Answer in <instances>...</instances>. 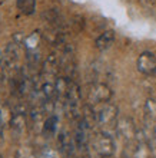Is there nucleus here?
Here are the masks:
<instances>
[{"label":"nucleus","instance_id":"nucleus-1","mask_svg":"<svg viewBox=\"0 0 156 158\" xmlns=\"http://www.w3.org/2000/svg\"><path fill=\"white\" fill-rule=\"evenodd\" d=\"M119 121V111L113 104L105 102L96 111V124L103 128H112Z\"/></svg>","mask_w":156,"mask_h":158},{"label":"nucleus","instance_id":"nucleus-2","mask_svg":"<svg viewBox=\"0 0 156 158\" xmlns=\"http://www.w3.org/2000/svg\"><path fill=\"white\" fill-rule=\"evenodd\" d=\"M86 96L89 104H105V102H109V99H110L112 91L105 83H90L86 89Z\"/></svg>","mask_w":156,"mask_h":158},{"label":"nucleus","instance_id":"nucleus-3","mask_svg":"<svg viewBox=\"0 0 156 158\" xmlns=\"http://www.w3.org/2000/svg\"><path fill=\"white\" fill-rule=\"evenodd\" d=\"M93 148L100 157L107 158L115 152V142L113 138L107 132H99L93 138Z\"/></svg>","mask_w":156,"mask_h":158},{"label":"nucleus","instance_id":"nucleus-4","mask_svg":"<svg viewBox=\"0 0 156 158\" xmlns=\"http://www.w3.org/2000/svg\"><path fill=\"white\" fill-rule=\"evenodd\" d=\"M138 71L143 75H153L156 73V55L152 52H143L139 55L136 62Z\"/></svg>","mask_w":156,"mask_h":158},{"label":"nucleus","instance_id":"nucleus-5","mask_svg":"<svg viewBox=\"0 0 156 158\" xmlns=\"http://www.w3.org/2000/svg\"><path fill=\"white\" fill-rule=\"evenodd\" d=\"M59 147H60V151L66 157H70L73 154L74 148H76V144H74V139L70 137L67 132H62L59 135Z\"/></svg>","mask_w":156,"mask_h":158},{"label":"nucleus","instance_id":"nucleus-6","mask_svg":"<svg viewBox=\"0 0 156 158\" xmlns=\"http://www.w3.org/2000/svg\"><path fill=\"white\" fill-rule=\"evenodd\" d=\"M115 42V32L113 30H105L94 42V46L98 50H106L109 49Z\"/></svg>","mask_w":156,"mask_h":158},{"label":"nucleus","instance_id":"nucleus-7","mask_svg":"<svg viewBox=\"0 0 156 158\" xmlns=\"http://www.w3.org/2000/svg\"><path fill=\"white\" fill-rule=\"evenodd\" d=\"M10 125L12 129L16 132H22L26 127V118H25V112L23 111H14L10 118Z\"/></svg>","mask_w":156,"mask_h":158},{"label":"nucleus","instance_id":"nucleus-8","mask_svg":"<svg viewBox=\"0 0 156 158\" xmlns=\"http://www.w3.org/2000/svg\"><path fill=\"white\" fill-rule=\"evenodd\" d=\"M3 58H4V63H7V65H12L13 62H16L19 59V45L16 42L9 43L6 50H4Z\"/></svg>","mask_w":156,"mask_h":158},{"label":"nucleus","instance_id":"nucleus-9","mask_svg":"<svg viewBox=\"0 0 156 158\" xmlns=\"http://www.w3.org/2000/svg\"><path fill=\"white\" fill-rule=\"evenodd\" d=\"M17 9L25 15H32L36 9V0H17Z\"/></svg>","mask_w":156,"mask_h":158},{"label":"nucleus","instance_id":"nucleus-10","mask_svg":"<svg viewBox=\"0 0 156 158\" xmlns=\"http://www.w3.org/2000/svg\"><path fill=\"white\" fill-rule=\"evenodd\" d=\"M56 125H58V117L54 115H50L47 117V119L45 121V127H43V132L47 134V135H52L56 131Z\"/></svg>","mask_w":156,"mask_h":158},{"label":"nucleus","instance_id":"nucleus-11","mask_svg":"<svg viewBox=\"0 0 156 158\" xmlns=\"http://www.w3.org/2000/svg\"><path fill=\"white\" fill-rule=\"evenodd\" d=\"M149 144H150V150H152L153 155L156 157V128L153 129V134H152V137H150V141H149Z\"/></svg>","mask_w":156,"mask_h":158},{"label":"nucleus","instance_id":"nucleus-12","mask_svg":"<svg viewBox=\"0 0 156 158\" xmlns=\"http://www.w3.org/2000/svg\"><path fill=\"white\" fill-rule=\"evenodd\" d=\"M143 4H146V6H153V4L156 3V0H140Z\"/></svg>","mask_w":156,"mask_h":158},{"label":"nucleus","instance_id":"nucleus-13","mask_svg":"<svg viewBox=\"0 0 156 158\" xmlns=\"http://www.w3.org/2000/svg\"><path fill=\"white\" fill-rule=\"evenodd\" d=\"M2 63H4V58L2 56V53H0V65H2Z\"/></svg>","mask_w":156,"mask_h":158}]
</instances>
